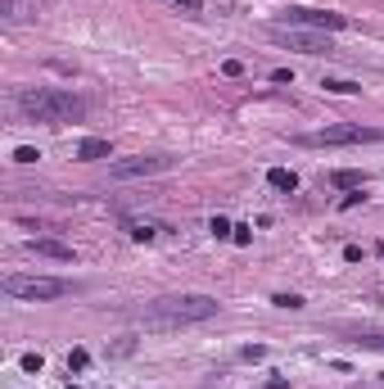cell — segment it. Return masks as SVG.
Returning a JSON list of instances; mask_svg holds the SVG:
<instances>
[{"mask_svg": "<svg viewBox=\"0 0 384 389\" xmlns=\"http://www.w3.org/2000/svg\"><path fill=\"white\" fill-rule=\"evenodd\" d=\"M272 41H280L285 50H298V54H330L326 36L303 32V27H285V23H272Z\"/></svg>", "mask_w": 384, "mask_h": 389, "instance_id": "obj_6", "label": "cell"}, {"mask_svg": "<svg viewBox=\"0 0 384 389\" xmlns=\"http://www.w3.org/2000/svg\"><path fill=\"white\" fill-rule=\"evenodd\" d=\"M19 367H23V371H41V367H45V357H41V353H23V357H19Z\"/></svg>", "mask_w": 384, "mask_h": 389, "instance_id": "obj_15", "label": "cell"}, {"mask_svg": "<svg viewBox=\"0 0 384 389\" xmlns=\"http://www.w3.org/2000/svg\"><path fill=\"white\" fill-rule=\"evenodd\" d=\"M127 231H132V240H158L163 236V222H127Z\"/></svg>", "mask_w": 384, "mask_h": 389, "instance_id": "obj_13", "label": "cell"}, {"mask_svg": "<svg viewBox=\"0 0 384 389\" xmlns=\"http://www.w3.org/2000/svg\"><path fill=\"white\" fill-rule=\"evenodd\" d=\"M272 82H276V87H289V82H294V73H289V68H276Z\"/></svg>", "mask_w": 384, "mask_h": 389, "instance_id": "obj_20", "label": "cell"}, {"mask_svg": "<svg viewBox=\"0 0 384 389\" xmlns=\"http://www.w3.org/2000/svg\"><path fill=\"white\" fill-rule=\"evenodd\" d=\"M362 199H366L362 190H352V194H344V199H339V208H357V204H362Z\"/></svg>", "mask_w": 384, "mask_h": 389, "instance_id": "obj_21", "label": "cell"}, {"mask_svg": "<svg viewBox=\"0 0 384 389\" xmlns=\"http://www.w3.org/2000/svg\"><path fill=\"white\" fill-rule=\"evenodd\" d=\"M267 186H272V190H280V194H294L298 190V177L289 173V168H272V173H267Z\"/></svg>", "mask_w": 384, "mask_h": 389, "instance_id": "obj_10", "label": "cell"}, {"mask_svg": "<svg viewBox=\"0 0 384 389\" xmlns=\"http://www.w3.org/2000/svg\"><path fill=\"white\" fill-rule=\"evenodd\" d=\"M5 290L14 299H64L68 285L55 276H5Z\"/></svg>", "mask_w": 384, "mask_h": 389, "instance_id": "obj_4", "label": "cell"}, {"mask_svg": "<svg viewBox=\"0 0 384 389\" xmlns=\"http://www.w3.org/2000/svg\"><path fill=\"white\" fill-rule=\"evenodd\" d=\"M19 109L36 122H82L86 118V100L73 96V91H59V87H36V91H23Z\"/></svg>", "mask_w": 384, "mask_h": 389, "instance_id": "obj_2", "label": "cell"}, {"mask_svg": "<svg viewBox=\"0 0 384 389\" xmlns=\"http://www.w3.org/2000/svg\"><path fill=\"white\" fill-rule=\"evenodd\" d=\"M32 249L41 254V258H55V263H73V245H64V240H32Z\"/></svg>", "mask_w": 384, "mask_h": 389, "instance_id": "obj_8", "label": "cell"}, {"mask_svg": "<svg viewBox=\"0 0 384 389\" xmlns=\"http://www.w3.org/2000/svg\"><path fill=\"white\" fill-rule=\"evenodd\" d=\"M321 87H326L330 96H357L362 82H352V77H321Z\"/></svg>", "mask_w": 384, "mask_h": 389, "instance_id": "obj_11", "label": "cell"}, {"mask_svg": "<svg viewBox=\"0 0 384 389\" xmlns=\"http://www.w3.org/2000/svg\"><path fill=\"white\" fill-rule=\"evenodd\" d=\"M91 367V353L86 348H73V353H68V371H86Z\"/></svg>", "mask_w": 384, "mask_h": 389, "instance_id": "obj_14", "label": "cell"}, {"mask_svg": "<svg viewBox=\"0 0 384 389\" xmlns=\"http://www.w3.org/2000/svg\"><path fill=\"white\" fill-rule=\"evenodd\" d=\"M217 317V299L208 294H181V299H158L141 313V322L149 331H176V326H190V322H208Z\"/></svg>", "mask_w": 384, "mask_h": 389, "instance_id": "obj_1", "label": "cell"}, {"mask_svg": "<svg viewBox=\"0 0 384 389\" xmlns=\"http://www.w3.org/2000/svg\"><path fill=\"white\" fill-rule=\"evenodd\" d=\"M366 177L352 173V168H339V173H330V186H339V190H362Z\"/></svg>", "mask_w": 384, "mask_h": 389, "instance_id": "obj_12", "label": "cell"}, {"mask_svg": "<svg viewBox=\"0 0 384 389\" xmlns=\"http://www.w3.org/2000/svg\"><path fill=\"white\" fill-rule=\"evenodd\" d=\"M77 159H113V145L109 141H104V136H86V141H82V145H77Z\"/></svg>", "mask_w": 384, "mask_h": 389, "instance_id": "obj_9", "label": "cell"}, {"mask_svg": "<svg viewBox=\"0 0 384 389\" xmlns=\"http://www.w3.org/2000/svg\"><path fill=\"white\" fill-rule=\"evenodd\" d=\"M366 344H371V348H384V340H380V335H371V340H366Z\"/></svg>", "mask_w": 384, "mask_h": 389, "instance_id": "obj_24", "label": "cell"}, {"mask_svg": "<svg viewBox=\"0 0 384 389\" xmlns=\"http://www.w3.org/2000/svg\"><path fill=\"white\" fill-rule=\"evenodd\" d=\"M221 73H226V77H240L244 64H240V59H226V64H221Z\"/></svg>", "mask_w": 384, "mask_h": 389, "instance_id": "obj_22", "label": "cell"}, {"mask_svg": "<svg viewBox=\"0 0 384 389\" xmlns=\"http://www.w3.org/2000/svg\"><path fill=\"white\" fill-rule=\"evenodd\" d=\"M285 27H312V32H344L348 19L330 10H303V5H289L285 10Z\"/></svg>", "mask_w": 384, "mask_h": 389, "instance_id": "obj_5", "label": "cell"}, {"mask_svg": "<svg viewBox=\"0 0 384 389\" xmlns=\"http://www.w3.org/2000/svg\"><path fill=\"white\" fill-rule=\"evenodd\" d=\"M208 231H213V236H230V231H235V227H230V222H226V217H213V222H208Z\"/></svg>", "mask_w": 384, "mask_h": 389, "instance_id": "obj_17", "label": "cell"}, {"mask_svg": "<svg viewBox=\"0 0 384 389\" xmlns=\"http://www.w3.org/2000/svg\"><path fill=\"white\" fill-rule=\"evenodd\" d=\"M230 240H235V245H249V240H253V227H244V222H240V227L230 231Z\"/></svg>", "mask_w": 384, "mask_h": 389, "instance_id": "obj_19", "label": "cell"}, {"mask_svg": "<svg viewBox=\"0 0 384 389\" xmlns=\"http://www.w3.org/2000/svg\"><path fill=\"white\" fill-rule=\"evenodd\" d=\"M41 159V154L32 150V145H19V150H14V163H36Z\"/></svg>", "mask_w": 384, "mask_h": 389, "instance_id": "obj_16", "label": "cell"}, {"mask_svg": "<svg viewBox=\"0 0 384 389\" xmlns=\"http://www.w3.org/2000/svg\"><path fill=\"white\" fill-rule=\"evenodd\" d=\"M276 308H303V299H298V294H276Z\"/></svg>", "mask_w": 384, "mask_h": 389, "instance_id": "obj_18", "label": "cell"}, {"mask_svg": "<svg viewBox=\"0 0 384 389\" xmlns=\"http://www.w3.org/2000/svg\"><path fill=\"white\" fill-rule=\"evenodd\" d=\"M68 389H82V385H68Z\"/></svg>", "mask_w": 384, "mask_h": 389, "instance_id": "obj_25", "label": "cell"}, {"mask_svg": "<svg viewBox=\"0 0 384 389\" xmlns=\"http://www.w3.org/2000/svg\"><path fill=\"white\" fill-rule=\"evenodd\" d=\"M172 159L167 154H149V159H118L113 163V177L118 181H132V177H154V173H167Z\"/></svg>", "mask_w": 384, "mask_h": 389, "instance_id": "obj_7", "label": "cell"}, {"mask_svg": "<svg viewBox=\"0 0 384 389\" xmlns=\"http://www.w3.org/2000/svg\"><path fill=\"white\" fill-rule=\"evenodd\" d=\"M294 141L307 145V150H321V145H375V141H384V131L362 127V122H344V127H326V131H303Z\"/></svg>", "mask_w": 384, "mask_h": 389, "instance_id": "obj_3", "label": "cell"}, {"mask_svg": "<svg viewBox=\"0 0 384 389\" xmlns=\"http://www.w3.org/2000/svg\"><path fill=\"white\" fill-rule=\"evenodd\" d=\"M172 5H181L186 14H199V10H204V0H172Z\"/></svg>", "mask_w": 384, "mask_h": 389, "instance_id": "obj_23", "label": "cell"}]
</instances>
